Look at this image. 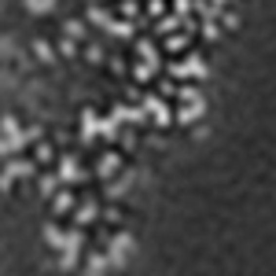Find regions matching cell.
Wrapping results in <instances>:
<instances>
[{"label": "cell", "mask_w": 276, "mask_h": 276, "mask_svg": "<svg viewBox=\"0 0 276 276\" xmlns=\"http://www.w3.org/2000/svg\"><path fill=\"white\" fill-rule=\"evenodd\" d=\"M144 110L155 114V126H169V110H166V103H162L159 96H144Z\"/></svg>", "instance_id": "cell-1"}, {"label": "cell", "mask_w": 276, "mask_h": 276, "mask_svg": "<svg viewBox=\"0 0 276 276\" xmlns=\"http://www.w3.org/2000/svg\"><path fill=\"white\" fill-rule=\"evenodd\" d=\"M169 70H173L177 77H188V74H206V63H199V55H188L184 63H173Z\"/></svg>", "instance_id": "cell-2"}, {"label": "cell", "mask_w": 276, "mask_h": 276, "mask_svg": "<svg viewBox=\"0 0 276 276\" xmlns=\"http://www.w3.org/2000/svg\"><path fill=\"white\" fill-rule=\"evenodd\" d=\"M107 273V258L103 254H89V261H85V276H103Z\"/></svg>", "instance_id": "cell-3"}, {"label": "cell", "mask_w": 276, "mask_h": 276, "mask_svg": "<svg viewBox=\"0 0 276 276\" xmlns=\"http://www.w3.org/2000/svg\"><path fill=\"white\" fill-rule=\"evenodd\" d=\"M199 110H202V100H192L184 110H177V122H184V126H188V122H195V114H199Z\"/></svg>", "instance_id": "cell-4"}, {"label": "cell", "mask_w": 276, "mask_h": 276, "mask_svg": "<svg viewBox=\"0 0 276 276\" xmlns=\"http://www.w3.org/2000/svg\"><path fill=\"white\" fill-rule=\"evenodd\" d=\"M63 181H81V169H77V159H74V155L63 159Z\"/></svg>", "instance_id": "cell-5"}, {"label": "cell", "mask_w": 276, "mask_h": 276, "mask_svg": "<svg viewBox=\"0 0 276 276\" xmlns=\"http://www.w3.org/2000/svg\"><path fill=\"white\" fill-rule=\"evenodd\" d=\"M70 206H74V195H70V192H55V199H52V210H55V214H67Z\"/></svg>", "instance_id": "cell-6"}, {"label": "cell", "mask_w": 276, "mask_h": 276, "mask_svg": "<svg viewBox=\"0 0 276 276\" xmlns=\"http://www.w3.org/2000/svg\"><path fill=\"white\" fill-rule=\"evenodd\" d=\"M96 214H100V210H96V202H81V210H77V221H81V225H89V221H96Z\"/></svg>", "instance_id": "cell-7"}, {"label": "cell", "mask_w": 276, "mask_h": 276, "mask_svg": "<svg viewBox=\"0 0 276 276\" xmlns=\"http://www.w3.org/2000/svg\"><path fill=\"white\" fill-rule=\"evenodd\" d=\"M114 169H118V155H114V151H107V155H103V159H100V177L114 173Z\"/></svg>", "instance_id": "cell-8"}, {"label": "cell", "mask_w": 276, "mask_h": 276, "mask_svg": "<svg viewBox=\"0 0 276 276\" xmlns=\"http://www.w3.org/2000/svg\"><path fill=\"white\" fill-rule=\"evenodd\" d=\"M202 37H206V41H218V37H221V30H218L214 18H202Z\"/></svg>", "instance_id": "cell-9"}, {"label": "cell", "mask_w": 276, "mask_h": 276, "mask_svg": "<svg viewBox=\"0 0 276 276\" xmlns=\"http://www.w3.org/2000/svg\"><path fill=\"white\" fill-rule=\"evenodd\" d=\"M169 52H181V48H188V34H169Z\"/></svg>", "instance_id": "cell-10"}, {"label": "cell", "mask_w": 276, "mask_h": 276, "mask_svg": "<svg viewBox=\"0 0 276 276\" xmlns=\"http://www.w3.org/2000/svg\"><path fill=\"white\" fill-rule=\"evenodd\" d=\"M67 37H70V41L85 37V26H81V22H67Z\"/></svg>", "instance_id": "cell-11"}, {"label": "cell", "mask_w": 276, "mask_h": 276, "mask_svg": "<svg viewBox=\"0 0 276 276\" xmlns=\"http://www.w3.org/2000/svg\"><path fill=\"white\" fill-rule=\"evenodd\" d=\"M26 8H34V11H52V0H26Z\"/></svg>", "instance_id": "cell-12"}, {"label": "cell", "mask_w": 276, "mask_h": 276, "mask_svg": "<svg viewBox=\"0 0 276 276\" xmlns=\"http://www.w3.org/2000/svg\"><path fill=\"white\" fill-rule=\"evenodd\" d=\"M173 11H177V15H188V11H192V0H173Z\"/></svg>", "instance_id": "cell-13"}, {"label": "cell", "mask_w": 276, "mask_h": 276, "mask_svg": "<svg viewBox=\"0 0 276 276\" xmlns=\"http://www.w3.org/2000/svg\"><path fill=\"white\" fill-rule=\"evenodd\" d=\"M85 55H89V63H100L103 52H100V44H89V48H85Z\"/></svg>", "instance_id": "cell-14"}, {"label": "cell", "mask_w": 276, "mask_h": 276, "mask_svg": "<svg viewBox=\"0 0 276 276\" xmlns=\"http://www.w3.org/2000/svg\"><path fill=\"white\" fill-rule=\"evenodd\" d=\"M52 159V147L48 144H37V162H48Z\"/></svg>", "instance_id": "cell-15"}, {"label": "cell", "mask_w": 276, "mask_h": 276, "mask_svg": "<svg viewBox=\"0 0 276 276\" xmlns=\"http://www.w3.org/2000/svg\"><path fill=\"white\" fill-rule=\"evenodd\" d=\"M55 184H59L55 177H44V181H41V192H44V195H52V192H55Z\"/></svg>", "instance_id": "cell-16"}, {"label": "cell", "mask_w": 276, "mask_h": 276, "mask_svg": "<svg viewBox=\"0 0 276 276\" xmlns=\"http://www.w3.org/2000/svg\"><path fill=\"white\" fill-rule=\"evenodd\" d=\"M37 55H41L44 63H52V48H48V44H37Z\"/></svg>", "instance_id": "cell-17"}]
</instances>
